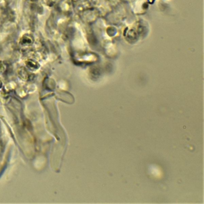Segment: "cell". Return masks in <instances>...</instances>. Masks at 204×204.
Masks as SVG:
<instances>
[{"label": "cell", "mask_w": 204, "mask_h": 204, "mask_svg": "<svg viewBox=\"0 0 204 204\" xmlns=\"http://www.w3.org/2000/svg\"><path fill=\"white\" fill-rule=\"evenodd\" d=\"M6 69V64L0 61V74L3 73Z\"/></svg>", "instance_id": "obj_4"}, {"label": "cell", "mask_w": 204, "mask_h": 204, "mask_svg": "<svg viewBox=\"0 0 204 204\" xmlns=\"http://www.w3.org/2000/svg\"><path fill=\"white\" fill-rule=\"evenodd\" d=\"M19 75L20 77V78L23 79V80H26L28 78V72L23 68H21L20 69H19Z\"/></svg>", "instance_id": "obj_3"}, {"label": "cell", "mask_w": 204, "mask_h": 204, "mask_svg": "<svg viewBox=\"0 0 204 204\" xmlns=\"http://www.w3.org/2000/svg\"><path fill=\"white\" fill-rule=\"evenodd\" d=\"M1 86H2V82H1V81L0 80V88H1Z\"/></svg>", "instance_id": "obj_5"}, {"label": "cell", "mask_w": 204, "mask_h": 204, "mask_svg": "<svg viewBox=\"0 0 204 204\" xmlns=\"http://www.w3.org/2000/svg\"><path fill=\"white\" fill-rule=\"evenodd\" d=\"M33 43V38L29 34H24L19 40V44L22 46H28L32 45Z\"/></svg>", "instance_id": "obj_1"}, {"label": "cell", "mask_w": 204, "mask_h": 204, "mask_svg": "<svg viewBox=\"0 0 204 204\" xmlns=\"http://www.w3.org/2000/svg\"><path fill=\"white\" fill-rule=\"evenodd\" d=\"M25 65L29 69L32 71L37 70L39 67V64L37 61L32 59H28L27 61H26Z\"/></svg>", "instance_id": "obj_2"}]
</instances>
